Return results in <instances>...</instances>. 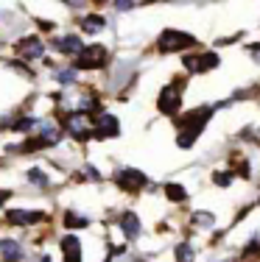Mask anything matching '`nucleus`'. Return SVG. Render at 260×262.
Wrapping results in <instances>:
<instances>
[{"mask_svg":"<svg viewBox=\"0 0 260 262\" xmlns=\"http://www.w3.org/2000/svg\"><path fill=\"white\" fill-rule=\"evenodd\" d=\"M98 126H101V137H104V134H107V137H117V128H121V123H117L112 115H104Z\"/></svg>","mask_w":260,"mask_h":262,"instance_id":"13","label":"nucleus"},{"mask_svg":"<svg viewBox=\"0 0 260 262\" xmlns=\"http://www.w3.org/2000/svg\"><path fill=\"white\" fill-rule=\"evenodd\" d=\"M104 61H107V48L104 45H87L84 51L78 53L76 67H82V70H95V67H101Z\"/></svg>","mask_w":260,"mask_h":262,"instance_id":"1","label":"nucleus"},{"mask_svg":"<svg viewBox=\"0 0 260 262\" xmlns=\"http://www.w3.org/2000/svg\"><path fill=\"white\" fill-rule=\"evenodd\" d=\"M28 182L31 184H39V187H48V179H45V173H42V170H31L28 173Z\"/></svg>","mask_w":260,"mask_h":262,"instance_id":"18","label":"nucleus"},{"mask_svg":"<svg viewBox=\"0 0 260 262\" xmlns=\"http://www.w3.org/2000/svg\"><path fill=\"white\" fill-rule=\"evenodd\" d=\"M185 67L193 73H204V70H213L218 67V56L215 53H202V56H185Z\"/></svg>","mask_w":260,"mask_h":262,"instance_id":"3","label":"nucleus"},{"mask_svg":"<svg viewBox=\"0 0 260 262\" xmlns=\"http://www.w3.org/2000/svg\"><path fill=\"white\" fill-rule=\"evenodd\" d=\"M193 221L199 223V226H210V223L215 221V215H210V212H193Z\"/></svg>","mask_w":260,"mask_h":262,"instance_id":"17","label":"nucleus"},{"mask_svg":"<svg viewBox=\"0 0 260 262\" xmlns=\"http://www.w3.org/2000/svg\"><path fill=\"white\" fill-rule=\"evenodd\" d=\"M193 36L185 34V31H165L159 36V51H182V48H190L193 45Z\"/></svg>","mask_w":260,"mask_h":262,"instance_id":"2","label":"nucleus"},{"mask_svg":"<svg viewBox=\"0 0 260 262\" xmlns=\"http://www.w3.org/2000/svg\"><path fill=\"white\" fill-rule=\"evenodd\" d=\"M215 182H218L221 187H227V184L232 182V179H230V173H215Z\"/></svg>","mask_w":260,"mask_h":262,"instance_id":"20","label":"nucleus"},{"mask_svg":"<svg viewBox=\"0 0 260 262\" xmlns=\"http://www.w3.org/2000/svg\"><path fill=\"white\" fill-rule=\"evenodd\" d=\"M0 254H3L6 262H20L23 259V248H20V243H14V240H0Z\"/></svg>","mask_w":260,"mask_h":262,"instance_id":"10","label":"nucleus"},{"mask_svg":"<svg viewBox=\"0 0 260 262\" xmlns=\"http://www.w3.org/2000/svg\"><path fill=\"white\" fill-rule=\"evenodd\" d=\"M65 226H67V229L87 226V217H84V215H76V212H67V215H65Z\"/></svg>","mask_w":260,"mask_h":262,"instance_id":"16","label":"nucleus"},{"mask_svg":"<svg viewBox=\"0 0 260 262\" xmlns=\"http://www.w3.org/2000/svg\"><path fill=\"white\" fill-rule=\"evenodd\" d=\"M173 254H176V262H193V248H190L188 243H179Z\"/></svg>","mask_w":260,"mask_h":262,"instance_id":"15","label":"nucleus"},{"mask_svg":"<svg viewBox=\"0 0 260 262\" xmlns=\"http://www.w3.org/2000/svg\"><path fill=\"white\" fill-rule=\"evenodd\" d=\"M53 48H56L59 53H82L84 51V45H82L78 36H62V39L53 42Z\"/></svg>","mask_w":260,"mask_h":262,"instance_id":"9","label":"nucleus"},{"mask_svg":"<svg viewBox=\"0 0 260 262\" xmlns=\"http://www.w3.org/2000/svg\"><path fill=\"white\" fill-rule=\"evenodd\" d=\"M59 248H62V259L65 262H82V243L76 237H65L59 243Z\"/></svg>","mask_w":260,"mask_h":262,"instance_id":"5","label":"nucleus"},{"mask_svg":"<svg viewBox=\"0 0 260 262\" xmlns=\"http://www.w3.org/2000/svg\"><path fill=\"white\" fill-rule=\"evenodd\" d=\"M42 262H51V259H42Z\"/></svg>","mask_w":260,"mask_h":262,"instance_id":"22","label":"nucleus"},{"mask_svg":"<svg viewBox=\"0 0 260 262\" xmlns=\"http://www.w3.org/2000/svg\"><path fill=\"white\" fill-rule=\"evenodd\" d=\"M249 51H252V56H255V59L260 61V48H257V45H252V48H249Z\"/></svg>","mask_w":260,"mask_h":262,"instance_id":"21","label":"nucleus"},{"mask_svg":"<svg viewBox=\"0 0 260 262\" xmlns=\"http://www.w3.org/2000/svg\"><path fill=\"white\" fill-rule=\"evenodd\" d=\"M157 106H159V112H163V115H173V112L179 109V86H165Z\"/></svg>","mask_w":260,"mask_h":262,"instance_id":"4","label":"nucleus"},{"mask_svg":"<svg viewBox=\"0 0 260 262\" xmlns=\"http://www.w3.org/2000/svg\"><path fill=\"white\" fill-rule=\"evenodd\" d=\"M42 212H31V209H11L9 212V223H17V226H28V223H39Z\"/></svg>","mask_w":260,"mask_h":262,"instance_id":"7","label":"nucleus"},{"mask_svg":"<svg viewBox=\"0 0 260 262\" xmlns=\"http://www.w3.org/2000/svg\"><path fill=\"white\" fill-rule=\"evenodd\" d=\"M42 42L36 39V36H28V39H23L20 45H17V53L20 56H26V59H36V56H42Z\"/></svg>","mask_w":260,"mask_h":262,"instance_id":"8","label":"nucleus"},{"mask_svg":"<svg viewBox=\"0 0 260 262\" xmlns=\"http://www.w3.org/2000/svg\"><path fill=\"white\" fill-rule=\"evenodd\" d=\"M121 229H123V234H126L129 240H134V237L140 234V221H137V215L126 212V215L121 217Z\"/></svg>","mask_w":260,"mask_h":262,"instance_id":"11","label":"nucleus"},{"mask_svg":"<svg viewBox=\"0 0 260 262\" xmlns=\"http://www.w3.org/2000/svg\"><path fill=\"white\" fill-rule=\"evenodd\" d=\"M56 78L62 81V84H70V81H73V70H62V73H56Z\"/></svg>","mask_w":260,"mask_h":262,"instance_id":"19","label":"nucleus"},{"mask_svg":"<svg viewBox=\"0 0 260 262\" xmlns=\"http://www.w3.org/2000/svg\"><path fill=\"white\" fill-rule=\"evenodd\" d=\"M121 187H126V190H132V192H137L140 187H146L148 184V179L143 176L140 170H121Z\"/></svg>","mask_w":260,"mask_h":262,"instance_id":"6","label":"nucleus"},{"mask_svg":"<svg viewBox=\"0 0 260 262\" xmlns=\"http://www.w3.org/2000/svg\"><path fill=\"white\" fill-rule=\"evenodd\" d=\"M78 23H82L84 34H98V31H104V26H107V20L98 17V14H90V17H84V20H78Z\"/></svg>","mask_w":260,"mask_h":262,"instance_id":"12","label":"nucleus"},{"mask_svg":"<svg viewBox=\"0 0 260 262\" xmlns=\"http://www.w3.org/2000/svg\"><path fill=\"white\" fill-rule=\"evenodd\" d=\"M165 195L171 198V201H185L188 198V192H185V187H179V184H165Z\"/></svg>","mask_w":260,"mask_h":262,"instance_id":"14","label":"nucleus"}]
</instances>
